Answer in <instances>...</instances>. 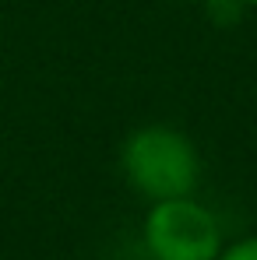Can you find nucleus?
Listing matches in <instances>:
<instances>
[{
  "instance_id": "nucleus-1",
  "label": "nucleus",
  "mask_w": 257,
  "mask_h": 260,
  "mask_svg": "<svg viewBox=\"0 0 257 260\" xmlns=\"http://www.w3.org/2000/svg\"><path fill=\"white\" fill-rule=\"evenodd\" d=\"M120 169L130 190L145 201L194 197L201 183V151L183 130L148 123L127 134L120 148Z\"/></svg>"
},
{
  "instance_id": "nucleus-2",
  "label": "nucleus",
  "mask_w": 257,
  "mask_h": 260,
  "mask_svg": "<svg viewBox=\"0 0 257 260\" xmlns=\"http://www.w3.org/2000/svg\"><path fill=\"white\" fill-rule=\"evenodd\" d=\"M141 239L152 260H218L225 246L215 211L194 197L152 201Z\"/></svg>"
},
{
  "instance_id": "nucleus-3",
  "label": "nucleus",
  "mask_w": 257,
  "mask_h": 260,
  "mask_svg": "<svg viewBox=\"0 0 257 260\" xmlns=\"http://www.w3.org/2000/svg\"><path fill=\"white\" fill-rule=\"evenodd\" d=\"M218 260H257V236H243L236 243H225Z\"/></svg>"
},
{
  "instance_id": "nucleus-4",
  "label": "nucleus",
  "mask_w": 257,
  "mask_h": 260,
  "mask_svg": "<svg viewBox=\"0 0 257 260\" xmlns=\"http://www.w3.org/2000/svg\"><path fill=\"white\" fill-rule=\"evenodd\" d=\"M176 4H208V0H176Z\"/></svg>"
},
{
  "instance_id": "nucleus-5",
  "label": "nucleus",
  "mask_w": 257,
  "mask_h": 260,
  "mask_svg": "<svg viewBox=\"0 0 257 260\" xmlns=\"http://www.w3.org/2000/svg\"><path fill=\"white\" fill-rule=\"evenodd\" d=\"M240 4H243V7H257V0H240Z\"/></svg>"
}]
</instances>
